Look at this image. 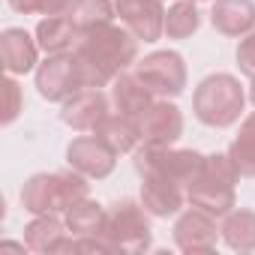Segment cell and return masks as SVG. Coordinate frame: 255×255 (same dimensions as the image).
<instances>
[{
    "label": "cell",
    "mask_w": 255,
    "mask_h": 255,
    "mask_svg": "<svg viewBox=\"0 0 255 255\" xmlns=\"http://www.w3.org/2000/svg\"><path fill=\"white\" fill-rule=\"evenodd\" d=\"M93 132H96L114 153H129V150H135L138 141H141V123H138V117H129V114L117 111V114H108Z\"/></svg>",
    "instance_id": "obj_19"
},
{
    "label": "cell",
    "mask_w": 255,
    "mask_h": 255,
    "mask_svg": "<svg viewBox=\"0 0 255 255\" xmlns=\"http://www.w3.org/2000/svg\"><path fill=\"white\" fill-rule=\"evenodd\" d=\"M249 99H252V105H255V78H252V90H249Z\"/></svg>",
    "instance_id": "obj_30"
},
{
    "label": "cell",
    "mask_w": 255,
    "mask_h": 255,
    "mask_svg": "<svg viewBox=\"0 0 255 255\" xmlns=\"http://www.w3.org/2000/svg\"><path fill=\"white\" fill-rule=\"evenodd\" d=\"M78 39H81V30L72 24L69 15H48L36 24V42L48 57L51 54H72Z\"/></svg>",
    "instance_id": "obj_17"
},
{
    "label": "cell",
    "mask_w": 255,
    "mask_h": 255,
    "mask_svg": "<svg viewBox=\"0 0 255 255\" xmlns=\"http://www.w3.org/2000/svg\"><path fill=\"white\" fill-rule=\"evenodd\" d=\"M147 207L123 198L117 204H111L108 219H105V237L111 243V249L120 252H144L150 249V219H147Z\"/></svg>",
    "instance_id": "obj_5"
},
{
    "label": "cell",
    "mask_w": 255,
    "mask_h": 255,
    "mask_svg": "<svg viewBox=\"0 0 255 255\" xmlns=\"http://www.w3.org/2000/svg\"><path fill=\"white\" fill-rule=\"evenodd\" d=\"M195 3H201V0H195Z\"/></svg>",
    "instance_id": "obj_31"
},
{
    "label": "cell",
    "mask_w": 255,
    "mask_h": 255,
    "mask_svg": "<svg viewBox=\"0 0 255 255\" xmlns=\"http://www.w3.org/2000/svg\"><path fill=\"white\" fill-rule=\"evenodd\" d=\"M222 240L237 252L255 249V213L252 210H231L222 222Z\"/></svg>",
    "instance_id": "obj_23"
},
{
    "label": "cell",
    "mask_w": 255,
    "mask_h": 255,
    "mask_svg": "<svg viewBox=\"0 0 255 255\" xmlns=\"http://www.w3.org/2000/svg\"><path fill=\"white\" fill-rule=\"evenodd\" d=\"M114 9L120 21L144 42H156L165 33L162 0H114Z\"/></svg>",
    "instance_id": "obj_11"
},
{
    "label": "cell",
    "mask_w": 255,
    "mask_h": 255,
    "mask_svg": "<svg viewBox=\"0 0 255 255\" xmlns=\"http://www.w3.org/2000/svg\"><path fill=\"white\" fill-rule=\"evenodd\" d=\"M228 159L234 162L240 177H255V114L243 117L240 132L228 147Z\"/></svg>",
    "instance_id": "obj_22"
},
{
    "label": "cell",
    "mask_w": 255,
    "mask_h": 255,
    "mask_svg": "<svg viewBox=\"0 0 255 255\" xmlns=\"http://www.w3.org/2000/svg\"><path fill=\"white\" fill-rule=\"evenodd\" d=\"M237 66H240L243 75L255 78V30L246 33V39H240V45H237Z\"/></svg>",
    "instance_id": "obj_27"
},
{
    "label": "cell",
    "mask_w": 255,
    "mask_h": 255,
    "mask_svg": "<svg viewBox=\"0 0 255 255\" xmlns=\"http://www.w3.org/2000/svg\"><path fill=\"white\" fill-rule=\"evenodd\" d=\"M141 144L168 147L183 135V114L174 102H153L141 117Z\"/></svg>",
    "instance_id": "obj_13"
},
{
    "label": "cell",
    "mask_w": 255,
    "mask_h": 255,
    "mask_svg": "<svg viewBox=\"0 0 255 255\" xmlns=\"http://www.w3.org/2000/svg\"><path fill=\"white\" fill-rule=\"evenodd\" d=\"M36 54H39V42L30 39V33L24 27H6L0 33V60L9 75H24L36 66Z\"/></svg>",
    "instance_id": "obj_14"
},
{
    "label": "cell",
    "mask_w": 255,
    "mask_h": 255,
    "mask_svg": "<svg viewBox=\"0 0 255 255\" xmlns=\"http://www.w3.org/2000/svg\"><path fill=\"white\" fill-rule=\"evenodd\" d=\"M111 102L117 111L129 114V117H141L150 105H153V90L135 75V72H120L111 81Z\"/></svg>",
    "instance_id": "obj_16"
},
{
    "label": "cell",
    "mask_w": 255,
    "mask_h": 255,
    "mask_svg": "<svg viewBox=\"0 0 255 255\" xmlns=\"http://www.w3.org/2000/svg\"><path fill=\"white\" fill-rule=\"evenodd\" d=\"M243 87L234 75L228 72H216L207 75L192 96V111L204 126H213V129H225V126L237 123L243 114Z\"/></svg>",
    "instance_id": "obj_3"
},
{
    "label": "cell",
    "mask_w": 255,
    "mask_h": 255,
    "mask_svg": "<svg viewBox=\"0 0 255 255\" xmlns=\"http://www.w3.org/2000/svg\"><path fill=\"white\" fill-rule=\"evenodd\" d=\"M9 6H12L15 12L30 15V12H39V0H9Z\"/></svg>",
    "instance_id": "obj_29"
},
{
    "label": "cell",
    "mask_w": 255,
    "mask_h": 255,
    "mask_svg": "<svg viewBox=\"0 0 255 255\" xmlns=\"http://www.w3.org/2000/svg\"><path fill=\"white\" fill-rule=\"evenodd\" d=\"M237 168L228 159V153H213L204 156L201 174L186 186V201L192 207H201L213 216H225L234 210V183H237Z\"/></svg>",
    "instance_id": "obj_4"
},
{
    "label": "cell",
    "mask_w": 255,
    "mask_h": 255,
    "mask_svg": "<svg viewBox=\"0 0 255 255\" xmlns=\"http://www.w3.org/2000/svg\"><path fill=\"white\" fill-rule=\"evenodd\" d=\"M204 168V156L198 150H168L159 144L135 147V171L144 174H162L174 180L177 186H189Z\"/></svg>",
    "instance_id": "obj_6"
},
{
    "label": "cell",
    "mask_w": 255,
    "mask_h": 255,
    "mask_svg": "<svg viewBox=\"0 0 255 255\" xmlns=\"http://www.w3.org/2000/svg\"><path fill=\"white\" fill-rule=\"evenodd\" d=\"M105 219L108 213L102 210V204L90 201V198H81L78 204H72L66 210V228L78 237H105Z\"/></svg>",
    "instance_id": "obj_20"
},
{
    "label": "cell",
    "mask_w": 255,
    "mask_h": 255,
    "mask_svg": "<svg viewBox=\"0 0 255 255\" xmlns=\"http://www.w3.org/2000/svg\"><path fill=\"white\" fill-rule=\"evenodd\" d=\"M24 108V96H21V87L15 78H6L3 81V123H12Z\"/></svg>",
    "instance_id": "obj_26"
},
{
    "label": "cell",
    "mask_w": 255,
    "mask_h": 255,
    "mask_svg": "<svg viewBox=\"0 0 255 255\" xmlns=\"http://www.w3.org/2000/svg\"><path fill=\"white\" fill-rule=\"evenodd\" d=\"M87 192H90V183L75 168L51 171V174H33L21 189V204L33 216L60 213V210H69L72 204H78L81 198H87Z\"/></svg>",
    "instance_id": "obj_2"
},
{
    "label": "cell",
    "mask_w": 255,
    "mask_h": 255,
    "mask_svg": "<svg viewBox=\"0 0 255 255\" xmlns=\"http://www.w3.org/2000/svg\"><path fill=\"white\" fill-rule=\"evenodd\" d=\"M36 87L39 96L48 102H66L72 93H78L81 84V72L72 54H51L39 69H36Z\"/></svg>",
    "instance_id": "obj_8"
},
{
    "label": "cell",
    "mask_w": 255,
    "mask_h": 255,
    "mask_svg": "<svg viewBox=\"0 0 255 255\" xmlns=\"http://www.w3.org/2000/svg\"><path fill=\"white\" fill-rule=\"evenodd\" d=\"M219 234H222V228H216V216L207 213V210H201V207L186 210L174 222V243H177V249H183L189 255H195V252H213Z\"/></svg>",
    "instance_id": "obj_10"
},
{
    "label": "cell",
    "mask_w": 255,
    "mask_h": 255,
    "mask_svg": "<svg viewBox=\"0 0 255 255\" xmlns=\"http://www.w3.org/2000/svg\"><path fill=\"white\" fill-rule=\"evenodd\" d=\"M66 162L69 168L81 171L84 177H108L114 171V162H117V153L93 132V135H78L72 138V144L66 147Z\"/></svg>",
    "instance_id": "obj_9"
},
{
    "label": "cell",
    "mask_w": 255,
    "mask_h": 255,
    "mask_svg": "<svg viewBox=\"0 0 255 255\" xmlns=\"http://www.w3.org/2000/svg\"><path fill=\"white\" fill-rule=\"evenodd\" d=\"M114 0H72V6H69V18H72V24L81 30V33H87V30H93V27H99V24H108L111 18H114Z\"/></svg>",
    "instance_id": "obj_24"
},
{
    "label": "cell",
    "mask_w": 255,
    "mask_h": 255,
    "mask_svg": "<svg viewBox=\"0 0 255 255\" xmlns=\"http://www.w3.org/2000/svg\"><path fill=\"white\" fill-rule=\"evenodd\" d=\"M135 75L153 90V96L174 99L186 90V63L177 51H153L135 63Z\"/></svg>",
    "instance_id": "obj_7"
},
{
    "label": "cell",
    "mask_w": 255,
    "mask_h": 255,
    "mask_svg": "<svg viewBox=\"0 0 255 255\" xmlns=\"http://www.w3.org/2000/svg\"><path fill=\"white\" fill-rule=\"evenodd\" d=\"M135 54H138V36L129 27H117L111 21L81 33L72 51L84 87L111 84L126 66L135 63Z\"/></svg>",
    "instance_id": "obj_1"
},
{
    "label": "cell",
    "mask_w": 255,
    "mask_h": 255,
    "mask_svg": "<svg viewBox=\"0 0 255 255\" xmlns=\"http://www.w3.org/2000/svg\"><path fill=\"white\" fill-rule=\"evenodd\" d=\"M72 6V0H39V12L42 15H66Z\"/></svg>",
    "instance_id": "obj_28"
},
{
    "label": "cell",
    "mask_w": 255,
    "mask_h": 255,
    "mask_svg": "<svg viewBox=\"0 0 255 255\" xmlns=\"http://www.w3.org/2000/svg\"><path fill=\"white\" fill-rule=\"evenodd\" d=\"M201 27V12L195 6V0H177L165 12V33L171 39H186Z\"/></svg>",
    "instance_id": "obj_25"
},
{
    "label": "cell",
    "mask_w": 255,
    "mask_h": 255,
    "mask_svg": "<svg viewBox=\"0 0 255 255\" xmlns=\"http://www.w3.org/2000/svg\"><path fill=\"white\" fill-rule=\"evenodd\" d=\"M105 117H108V96L99 87H81L63 102L60 111V120L78 132H93Z\"/></svg>",
    "instance_id": "obj_12"
},
{
    "label": "cell",
    "mask_w": 255,
    "mask_h": 255,
    "mask_svg": "<svg viewBox=\"0 0 255 255\" xmlns=\"http://www.w3.org/2000/svg\"><path fill=\"white\" fill-rule=\"evenodd\" d=\"M60 240H63V222L54 213H39L24 228V243L33 252H57Z\"/></svg>",
    "instance_id": "obj_21"
},
{
    "label": "cell",
    "mask_w": 255,
    "mask_h": 255,
    "mask_svg": "<svg viewBox=\"0 0 255 255\" xmlns=\"http://www.w3.org/2000/svg\"><path fill=\"white\" fill-rule=\"evenodd\" d=\"M210 21L222 36H246L255 27V3L252 0H216Z\"/></svg>",
    "instance_id": "obj_18"
},
{
    "label": "cell",
    "mask_w": 255,
    "mask_h": 255,
    "mask_svg": "<svg viewBox=\"0 0 255 255\" xmlns=\"http://www.w3.org/2000/svg\"><path fill=\"white\" fill-rule=\"evenodd\" d=\"M141 204L153 213V216H174L180 213L186 195L183 186H177L174 180L162 177V174H144L141 177Z\"/></svg>",
    "instance_id": "obj_15"
}]
</instances>
